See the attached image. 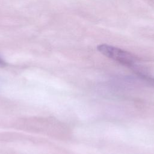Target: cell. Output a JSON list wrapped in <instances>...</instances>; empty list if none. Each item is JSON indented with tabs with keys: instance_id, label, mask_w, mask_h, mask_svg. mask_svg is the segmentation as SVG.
<instances>
[{
	"instance_id": "6da1fadb",
	"label": "cell",
	"mask_w": 154,
	"mask_h": 154,
	"mask_svg": "<svg viewBox=\"0 0 154 154\" xmlns=\"http://www.w3.org/2000/svg\"><path fill=\"white\" fill-rule=\"evenodd\" d=\"M97 49L105 57L132 69L135 72L141 70L138 66L137 58L129 52L106 44L99 45Z\"/></svg>"
},
{
	"instance_id": "7a4b0ae2",
	"label": "cell",
	"mask_w": 154,
	"mask_h": 154,
	"mask_svg": "<svg viewBox=\"0 0 154 154\" xmlns=\"http://www.w3.org/2000/svg\"><path fill=\"white\" fill-rule=\"evenodd\" d=\"M7 65L6 62L0 57V66L1 67H4Z\"/></svg>"
}]
</instances>
